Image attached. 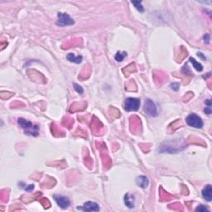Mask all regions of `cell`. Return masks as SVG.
<instances>
[{
	"label": "cell",
	"mask_w": 212,
	"mask_h": 212,
	"mask_svg": "<svg viewBox=\"0 0 212 212\" xmlns=\"http://www.w3.org/2000/svg\"><path fill=\"white\" fill-rule=\"evenodd\" d=\"M203 38H204V41L206 42V43H209L210 42V35L209 34H206V35H204Z\"/></svg>",
	"instance_id": "cell-18"
},
{
	"label": "cell",
	"mask_w": 212,
	"mask_h": 212,
	"mask_svg": "<svg viewBox=\"0 0 212 212\" xmlns=\"http://www.w3.org/2000/svg\"><path fill=\"white\" fill-rule=\"evenodd\" d=\"M75 24V21L66 13H59L57 14V25L60 27L72 26Z\"/></svg>",
	"instance_id": "cell-2"
},
{
	"label": "cell",
	"mask_w": 212,
	"mask_h": 212,
	"mask_svg": "<svg viewBox=\"0 0 212 212\" xmlns=\"http://www.w3.org/2000/svg\"><path fill=\"white\" fill-rule=\"evenodd\" d=\"M73 86H74V89H75V91H76L78 94L82 95V94L84 93V90H83V88L80 86V85H78V84H76V83H74V84H73Z\"/></svg>",
	"instance_id": "cell-15"
},
{
	"label": "cell",
	"mask_w": 212,
	"mask_h": 212,
	"mask_svg": "<svg viewBox=\"0 0 212 212\" xmlns=\"http://www.w3.org/2000/svg\"><path fill=\"white\" fill-rule=\"evenodd\" d=\"M77 210H86V211H99L100 207H99V205L95 202L87 201L84 204L82 207H77Z\"/></svg>",
	"instance_id": "cell-7"
},
{
	"label": "cell",
	"mask_w": 212,
	"mask_h": 212,
	"mask_svg": "<svg viewBox=\"0 0 212 212\" xmlns=\"http://www.w3.org/2000/svg\"><path fill=\"white\" fill-rule=\"evenodd\" d=\"M136 183L139 187L145 189L149 185V180L146 176H139L136 179Z\"/></svg>",
	"instance_id": "cell-9"
},
{
	"label": "cell",
	"mask_w": 212,
	"mask_h": 212,
	"mask_svg": "<svg viewBox=\"0 0 212 212\" xmlns=\"http://www.w3.org/2000/svg\"><path fill=\"white\" fill-rule=\"evenodd\" d=\"M202 197L207 201H211L212 200V187L210 185H206L202 190Z\"/></svg>",
	"instance_id": "cell-8"
},
{
	"label": "cell",
	"mask_w": 212,
	"mask_h": 212,
	"mask_svg": "<svg viewBox=\"0 0 212 212\" xmlns=\"http://www.w3.org/2000/svg\"><path fill=\"white\" fill-rule=\"evenodd\" d=\"M124 204L126 205L129 208L134 207V196H131L129 193H127L124 196Z\"/></svg>",
	"instance_id": "cell-10"
},
{
	"label": "cell",
	"mask_w": 212,
	"mask_h": 212,
	"mask_svg": "<svg viewBox=\"0 0 212 212\" xmlns=\"http://www.w3.org/2000/svg\"><path fill=\"white\" fill-rule=\"evenodd\" d=\"M204 112H205V113H206L207 114H211V109H210V107H209V106H207L206 108H205V109H204Z\"/></svg>",
	"instance_id": "cell-19"
},
{
	"label": "cell",
	"mask_w": 212,
	"mask_h": 212,
	"mask_svg": "<svg viewBox=\"0 0 212 212\" xmlns=\"http://www.w3.org/2000/svg\"><path fill=\"white\" fill-rule=\"evenodd\" d=\"M32 189H34V185H29L28 187L25 188V190H26L27 192H30V191H32Z\"/></svg>",
	"instance_id": "cell-20"
},
{
	"label": "cell",
	"mask_w": 212,
	"mask_h": 212,
	"mask_svg": "<svg viewBox=\"0 0 212 212\" xmlns=\"http://www.w3.org/2000/svg\"><path fill=\"white\" fill-rule=\"evenodd\" d=\"M171 88L173 90V91H177L179 90V88H180V84L179 83H172V84H171Z\"/></svg>",
	"instance_id": "cell-17"
},
{
	"label": "cell",
	"mask_w": 212,
	"mask_h": 212,
	"mask_svg": "<svg viewBox=\"0 0 212 212\" xmlns=\"http://www.w3.org/2000/svg\"><path fill=\"white\" fill-rule=\"evenodd\" d=\"M196 211L199 212H209V210L207 209L206 207L203 206V205H200L196 208Z\"/></svg>",
	"instance_id": "cell-16"
},
{
	"label": "cell",
	"mask_w": 212,
	"mask_h": 212,
	"mask_svg": "<svg viewBox=\"0 0 212 212\" xmlns=\"http://www.w3.org/2000/svg\"><path fill=\"white\" fill-rule=\"evenodd\" d=\"M186 122L189 126L193 127L196 129H201L204 125V123H203L201 118L196 114H189L188 116L186 117Z\"/></svg>",
	"instance_id": "cell-3"
},
{
	"label": "cell",
	"mask_w": 212,
	"mask_h": 212,
	"mask_svg": "<svg viewBox=\"0 0 212 212\" xmlns=\"http://www.w3.org/2000/svg\"><path fill=\"white\" fill-rule=\"evenodd\" d=\"M145 114H147L150 117H157L158 115V109L155 104L150 99H147L144 103V107H143Z\"/></svg>",
	"instance_id": "cell-5"
},
{
	"label": "cell",
	"mask_w": 212,
	"mask_h": 212,
	"mask_svg": "<svg viewBox=\"0 0 212 212\" xmlns=\"http://www.w3.org/2000/svg\"><path fill=\"white\" fill-rule=\"evenodd\" d=\"M66 59H67L69 61L79 64V63H80V62L82 61L83 57H81V56H77V57H76L74 53H69V54H67V56H66Z\"/></svg>",
	"instance_id": "cell-11"
},
{
	"label": "cell",
	"mask_w": 212,
	"mask_h": 212,
	"mask_svg": "<svg viewBox=\"0 0 212 212\" xmlns=\"http://www.w3.org/2000/svg\"><path fill=\"white\" fill-rule=\"evenodd\" d=\"M190 61L192 62V66H194V68L197 70V71H202V70H203V66H202L201 64H200L199 62H197L194 58L191 57V58H190Z\"/></svg>",
	"instance_id": "cell-12"
},
{
	"label": "cell",
	"mask_w": 212,
	"mask_h": 212,
	"mask_svg": "<svg viewBox=\"0 0 212 212\" xmlns=\"http://www.w3.org/2000/svg\"><path fill=\"white\" fill-rule=\"evenodd\" d=\"M141 101L137 98H127L124 101V109L128 112L137 111L140 107Z\"/></svg>",
	"instance_id": "cell-4"
},
{
	"label": "cell",
	"mask_w": 212,
	"mask_h": 212,
	"mask_svg": "<svg viewBox=\"0 0 212 212\" xmlns=\"http://www.w3.org/2000/svg\"><path fill=\"white\" fill-rule=\"evenodd\" d=\"M205 104H207V106H209V107L211 106V101H210V100H206L205 101Z\"/></svg>",
	"instance_id": "cell-21"
},
{
	"label": "cell",
	"mask_w": 212,
	"mask_h": 212,
	"mask_svg": "<svg viewBox=\"0 0 212 212\" xmlns=\"http://www.w3.org/2000/svg\"><path fill=\"white\" fill-rule=\"evenodd\" d=\"M125 57H127V52H118L116 53V55H115L114 58H115V60H116L117 61L121 62V61H124V59L125 58Z\"/></svg>",
	"instance_id": "cell-13"
},
{
	"label": "cell",
	"mask_w": 212,
	"mask_h": 212,
	"mask_svg": "<svg viewBox=\"0 0 212 212\" xmlns=\"http://www.w3.org/2000/svg\"><path fill=\"white\" fill-rule=\"evenodd\" d=\"M131 3H132V4L134 5V8L138 12H140V13H143L144 12V8H143V7L142 5V2H139V1H132Z\"/></svg>",
	"instance_id": "cell-14"
},
{
	"label": "cell",
	"mask_w": 212,
	"mask_h": 212,
	"mask_svg": "<svg viewBox=\"0 0 212 212\" xmlns=\"http://www.w3.org/2000/svg\"><path fill=\"white\" fill-rule=\"evenodd\" d=\"M18 124L23 129L26 134L32 135V136L38 135L39 127L37 125H34L32 122L28 121L23 118H19L18 119Z\"/></svg>",
	"instance_id": "cell-1"
},
{
	"label": "cell",
	"mask_w": 212,
	"mask_h": 212,
	"mask_svg": "<svg viewBox=\"0 0 212 212\" xmlns=\"http://www.w3.org/2000/svg\"><path fill=\"white\" fill-rule=\"evenodd\" d=\"M53 198H54L55 201L57 202V204L62 209H66L70 206V200L68 199V197L61 196V195H54Z\"/></svg>",
	"instance_id": "cell-6"
}]
</instances>
